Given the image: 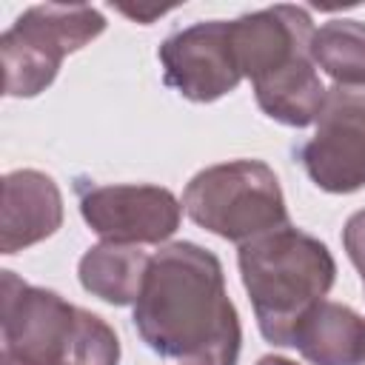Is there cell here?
I'll return each mask as SVG.
<instances>
[{
    "label": "cell",
    "mask_w": 365,
    "mask_h": 365,
    "mask_svg": "<svg viewBox=\"0 0 365 365\" xmlns=\"http://www.w3.org/2000/svg\"><path fill=\"white\" fill-rule=\"evenodd\" d=\"M134 325L154 354L180 365H237L242 331L222 265L194 242H171L151 257Z\"/></svg>",
    "instance_id": "cell-1"
},
{
    "label": "cell",
    "mask_w": 365,
    "mask_h": 365,
    "mask_svg": "<svg viewBox=\"0 0 365 365\" xmlns=\"http://www.w3.org/2000/svg\"><path fill=\"white\" fill-rule=\"evenodd\" d=\"M0 365H117L120 339L91 311L3 271Z\"/></svg>",
    "instance_id": "cell-2"
},
{
    "label": "cell",
    "mask_w": 365,
    "mask_h": 365,
    "mask_svg": "<svg viewBox=\"0 0 365 365\" xmlns=\"http://www.w3.org/2000/svg\"><path fill=\"white\" fill-rule=\"evenodd\" d=\"M240 274L262 336L288 345L297 322L331 291L336 265L317 237L282 225L240 245Z\"/></svg>",
    "instance_id": "cell-3"
},
{
    "label": "cell",
    "mask_w": 365,
    "mask_h": 365,
    "mask_svg": "<svg viewBox=\"0 0 365 365\" xmlns=\"http://www.w3.org/2000/svg\"><path fill=\"white\" fill-rule=\"evenodd\" d=\"M182 208L205 231L240 245L288 225L279 180L259 160L202 168L185 185Z\"/></svg>",
    "instance_id": "cell-4"
},
{
    "label": "cell",
    "mask_w": 365,
    "mask_h": 365,
    "mask_svg": "<svg viewBox=\"0 0 365 365\" xmlns=\"http://www.w3.org/2000/svg\"><path fill=\"white\" fill-rule=\"evenodd\" d=\"M103 29L106 17L91 6H31L0 37L3 91L9 97L40 94L57 77L63 57L91 43Z\"/></svg>",
    "instance_id": "cell-5"
},
{
    "label": "cell",
    "mask_w": 365,
    "mask_h": 365,
    "mask_svg": "<svg viewBox=\"0 0 365 365\" xmlns=\"http://www.w3.org/2000/svg\"><path fill=\"white\" fill-rule=\"evenodd\" d=\"M308 177L331 194L365 185V86H334L302 148Z\"/></svg>",
    "instance_id": "cell-6"
},
{
    "label": "cell",
    "mask_w": 365,
    "mask_h": 365,
    "mask_svg": "<svg viewBox=\"0 0 365 365\" xmlns=\"http://www.w3.org/2000/svg\"><path fill=\"white\" fill-rule=\"evenodd\" d=\"M165 83L194 103H211L237 88L242 71L234 57L231 23L208 20L171 34L160 46Z\"/></svg>",
    "instance_id": "cell-7"
},
{
    "label": "cell",
    "mask_w": 365,
    "mask_h": 365,
    "mask_svg": "<svg viewBox=\"0 0 365 365\" xmlns=\"http://www.w3.org/2000/svg\"><path fill=\"white\" fill-rule=\"evenodd\" d=\"M80 214L106 242L123 245L163 242L180 225V202L160 185H94L83 191Z\"/></svg>",
    "instance_id": "cell-8"
},
{
    "label": "cell",
    "mask_w": 365,
    "mask_h": 365,
    "mask_svg": "<svg viewBox=\"0 0 365 365\" xmlns=\"http://www.w3.org/2000/svg\"><path fill=\"white\" fill-rule=\"evenodd\" d=\"M314 26L299 6H274L231 23L234 57L242 77L262 86L302 63H311Z\"/></svg>",
    "instance_id": "cell-9"
},
{
    "label": "cell",
    "mask_w": 365,
    "mask_h": 365,
    "mask_svg": "<svg viewBox=\"0 0 365 365\" xmlns=\"http://www.w3.org/2000/svg\"><path fill=\"white\" fill-rule=\"evenodd\" d=\"M63 222L57 182L40 171H11L3 180V254H14L51 237Z\"/></svg>",
    "instance_id": "cell-10"
},
{
    "label": "cell",
    "mask_w": 365,
    "mask_h": 365,
    "mask_svg": "<svg viewBox=\"0 0 365 365\" xmlns=\"http://www.w3.org/2000/svg\"><path fill=\"white\" fill-rule=\"evenodd\" d=\"M314 365H362L365 319L339 302H317L291 331V342Z\"/></svg>",
    "instance_id": "cell-11"
},
{
    "label": "cell",
    "mask_w": 365,
    "mask_h": 365,
    "mask_svg": "<svg viewBox=\"0 0 365 365\" xmlns=\"http://www.w3.org/2000/svg\"><path fill=\"white\" fill-rule=\"evenodd\" d=\"M151 257L140 245L100 242L80 259V282L88 294L111 305L137 302Z\"/></svg>",
    "instance_id": "cell-12"
},
{
    "label": "cell",
    "mask_w": 365,
    "mask_h": 365,
    "mask_svg": "<svg viewBox=\"0 0 365 365\" xmlns=\"http://www.w3.org/2000/svg\"><path fill=\"white\" fill-rule=\"evenodd\" d=\"M311 57L336 86H365V23L331 20L311 37Z\"/></svg>",
    "instance_id": "cell-13"
},
{
    "label": "cell",
    "mask_w": 365,
    "mask_h": 365,
    "mask_svg": "<svg viewBox=\"0 0 365 365\" xmlns=\"http://www.w3.org/2000/svg\"><path fill=\"white\" fill-rule=\"evenodd\" d=\"M342 242H345V251H348L351 262H354L356 271L362 274V271H365V211H356V214L345 222Z\"/></svg>",
    "instance_id": "cell-14"
},
{
    "label": "cell",
    "mask_w": 365,
    "mask_h": 365,
    "mask_svg": "<svg viewBox=\"0 0 365 365\" xmlns=\"http://www.w3.org/2000/svg\"><path fill=\"white\" fill-rule=\"evenodd\" d=\"M117 11H123V14H128V17H134V20H140V23H145V20H154V17H160V14H165L168 9H131V6H117Z\"/></svg>",
    "instance_id": "cell-15"
},
{
    "label": "cell",
    "mask_w": 365,
    "mask_h": 365,
    "mask_svg": "<svg viewBox=\"0 0 365 365\" xmlns=\"http://www.w3.org/2000/svg\"><path fill=\"white\" fill-rule=\"evenodd\" d=\"M257 365H297V362H291V359H285V356H262Z\"/></svg>",
    "instance_id": "cell-16"
},
{
    "label": "cell",
    "mask_w": 365,
    "mask_h": 365,
    "mask_svg": "<svg viewBox=\"0 0 365 365\" xmlns=\"http://www.w3.org/2000/svg\"><path fill=\"white\" fill-rule=\"evenodd\" d=\"M362 285H365V271H362Z\"/></svg>",
    "instance_id": "cell-17"
}]
</instances>
